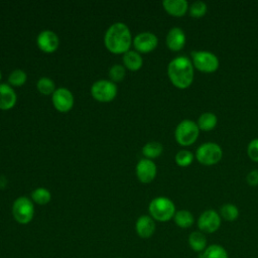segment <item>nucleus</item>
Returning <instances> with one entry per match:
<instances>
[{"label":"nucleus","instance_id":"1","mask_svg":"<svg viewBox=\"0 0 258 258\" xmlns=\"http://www.w3.org/2000/svg\"><path fill=\"white\" fill-rule=\"evenodd\" d=\"M167 75L176 88L186 89L194 81V64L188 57L177 56L168 63Z\"/></svg>","mask_w":258,"mask_h":258},{"label":"nucleus","instance_id":"2","mask_svg":"<svg viewBox=\"0 0 258 258\" xmlns=\"http://www.w3.org/2000/svg\"><path fill=\"white\" fill-rule=\"evenodd\" d=\"M132 42L131 33L126 24L117 22L112 24L105 34V45L114 53H125Z\"/></svg>","mask_w":258,"mask_h":258},{"label":"nucleus","instance_id":"3","mask_svg":"<svg viewBox=\"0 0 258 258\" xmlns=\"http://www.w3.org/2000/svg\"><path fill=\"white\" fill-rule=\"evenodd\" d=\"M149 213L151 218L159 222H167L174 217L175 206L173 202L165 197L153 199L149 204Z\"/></svg>","mask_w":258,"mask_h":258},{"label":"nucleus","instance_id":"4","mask_svg":"<svg viewBox=\"0 0 258 258\" xmlns=\"http://www.w3.org/2000/svg\"><path fill=\"white\" fill-rule=\"evenodd\" d=\"M200 134V129L197 123L189 119L182 120L175 128L174 137L181 146H189L196 142Z\"/></svg>","mask_w":258,"mask_h":258},{"label":"nucleus","instance_id":"5","mask_svg":"<svg viewBox=\"0 0 258 258\" xmlns=\"http://www.w3.org/2000/svg\"><path fill=\"white\" fill-rule=\"evenodd\" d=\"M222 148L215 142H206L196 151L197 160L204 165H214L222 159Z\"/></svg>","mask_w":258,"mask_h":258},{"label":"nucleus","instance_id":"6","mask_svg":"<svg viewBox=\"0 0 258 258\" xmlns=\"http://www.w3.org/2000/svg\"><path fill=\"white\" fill-rule=\"evenodd\" d=\"M194 67L203 73H214L219 69V59L216 54L207 50L191 51Z\"/></svg>","mask_w":258,"mask_h":258},{"label":"nucleus","instance_id":"7","mask_svg":"<svg viewBox=\"0 0 258 258\" xmlns=\"http://www.w3.org/2000/svg\"><path fill=\"white\" fill-rule=\"evenodd\" d=\"M12 215L19 224H28L34 215V206L26 197L15 200L12 206Z\"/></svg>","mask_w":258,"mask_h":258},{"label":"nucleus","instance_id":"8","mask_svg":"<svg viewBox=\"0 0 258 258\" xmlns=\"http://www.w3.org/2000/svg\"><path fill=\"white\" fill-rule=\"evenodd\" d=\"M92 96L100 102L112 101L117 94V87L113 82L100 80L93 84L91 88Z\"/></svg>","mask_w":258,"mask_h":258},{"label":"nucleus","instance_id":"9","mask_svg":"<svg viewBox=\"0 0 258 258\" xmlns=\"http://www.w3.org/2000/svg\"><path fill=\"white\" fill-rule=\"evenodd\" d=\"M221 226V216L215 210H207L198 219V227L203 233L212 234L219 230Z\"/></svg>","mask_w":258,"mask_h":258},{"label":"nucleus","instance_id":"10","mask_svg":"<svg viewBox=\"0 0 258 258\" xmlns=\"http://www.w3.org/2000/svg\"><path fill=\"white\" fill-rule=\"evenodd\" d=\"M52 103L59 112H68L74 105L73 94L66 88L56 89L52 94Z\"/></svg>","mask_w":258,"mask_h":258},{"label":"nucleus","instance_id":"11","mask_svg":"<svg viewBox=\"0 0 258 258\" xmlns=\"http://www.w3.org/2000/svg\"><path fill=\"white\" fill-rule=\"evenodd\" d=\"M136 174L141 182L147 183L152 181L156 175L155 163L147 158L139 160L136 166Z\"/></svg>","mask_w":258,"mask_h":258},{"label":"nucleus","instance_id":"12","mask_svg":"<svg viewBox=\"0 0 258 258\" xmlns=\"http://www.w3.org/2000/svg\"><path fill=\"white\" fill-rule=\"evenodd\" d=\"M158 43V39L155 34L151 32H142L135 36L133 44L138 51L149 52L152 51Z\"/></svg>","mask_w":258,"mask_h":258},{"label":"nucleus","instance_id":"13","mask_svg":"<svg viewBox=\"0 0 258 258\" xmlns=\"http://www.w3.org/2000/svg\"><path fill=\"white\" fill-rule=\"evenodd\" d=\"M37 45L44 52H52L58 46V37L51 30H43L37 36Z\"/></svg>","mask_w":258,"mask_h":258},{"label":"nucleus","instance_id":"14","mask_svg":"<svg viewBox=\"0 0 258 258\" xmlns=\"http://www.w3.org/2000/svg\"><path fill=\"white\" fill-rule=\"evenodd\" d=\"M166 44L170 50L178 51L185 44V34L179 27L171 28L166 35Z\"/></svg>","mask_w":258,"mask_h":258},{"label":"nucleus","instance_id":"15","mask_svg":"<svg viewBox=\"0 0 258 258\" xmlns=\"http://www.w3.org/2000/svg\"><path fill=\"white\" fill-rule=\"evenodd\" d=\"M135 228H136V232L139 237H141L143 239H147V238H150L154 234L155 223L151 217L144 215V216H141L138 218Z\"/></svg>","mask_w":258,"mask_h":258},{"label":"nucleus","instance_id":"16","mask_svg":"<svg viewBox=\"0 0 258 258\" xmlns=\"http://www.w3.org/2000/svg\"><path fill=\"white\" fill-rule=\"evenodd\" d=\"M162 5L167 13L175 17H181L188 9V3L185 0H164Z\"/></svg>","mask_w":258,"mask_h":258},{"label":"nucleus","instance_id":"17","mask_svg":"<svg viewBox=\"0 0 258 258\" xmlns=\"http://www.w3.org/2000/svg\"><path fill=\"white\" fill-rule=\"evenodd\" d=\"M16 103V94L7 84L0 85V109L8 110Z\"/></svg>","mask_w":258,"mask_h":258},{"label":"nucleus","instance_id":"18","mask_svg":"<svg viewBox=\"0 0 258 258\" xmlns=\"http://www.w3.org/2000/svg\"><path fill=\"white\" fill-rule=\"evenodd\" d=\"M207 238L201 231H194L188 236V245L190 249L202 253L207 248Z\"/></svg>","mask_w":258,"mask_h":258},{"label":"nucleus","instance_id":"19","mask_svg":"<svg viewBox=\"0 0 258 258\" xmlns=\"http://www.w3.org/2000/svg\"><path fill=\"white\" fill-rule=\"evenodd\" d=\"M199 258H229V255L222 245L212 244L199 254Z\"/></svg>","mask_w":258,"mask_h":258},{"label":"nucleus","instance_id":"20","mask_svg":"<svg viewBox=\"0 0 258 258\" xmlns=\"http://www.w3.org/2000/svg\"><path fill=\"white\" fill-rule=\"evenodd\" d=\"M197 124H198L200 130L211 131L217 126L218 118L214 113L206 112L199 117Z\"/></svg>","mask_w":258,"mask_h":258},{"label":"nucleus","instance_id":"21","mask_svg":"<svg viewBox=\"0 0 258 258\" xmlns=\"http://www.w3.org/2000/svg\"><path fill=\"white\" fill-rule=\"evenodd\" d=\"M142 57L141 55L133 50H128L123 55V62L126 68L131 71H137L142 66Z\"/></svg>","mask_w":258,"mask_h":258},{"label":"nucleus","instance_id":"22","mask_svg":"<svg viewBox=\"0 0 258 258\" xmlns=\"http://www.w3.org/2000/svg\"><path fill=\"white\" fill-rule=\"evenodd\" d=\"M173 219H174L175 224L182 229L191 227L195 222L194 215L187 210H179V211L175 212Z\"/></svg>","mask_w":258,"mask_h":258},{"label":"nucleus","instance_id":"23","mask_svg":"<svg viewBox=\"0 0 258 258\" xmlns=\"http://www.w3.org/2000/svg\"><path fill=\"white\" fill-rule=\"evenodd\" d=\"M220 215L224 220L228 222H233L238 219L239 210L233 204H225L220 209Z\"/></svg>","mask_w":258,"mask_h":258},{"label":"nucleus","instance_id":"24","mask_svg":"<svg viewBox=\"0 0 258 258\" xmlns=\"http://www.w3.org/2000/svg\"><path fill=\"white\" fill-rule=\"evenodd\" d=\"M162 150H163L162 145L159 142L152 141V142L146 143L143 146L142 153L147 157V159H149V158H155V157L159 156L161 154Z\"/></svg>","mask_w":258,"mask_h":258},{"label":"nucleus","instance_id":"25","mask_svg":"<svg viewBox=\"0 0 258 258\" xmlns=\"http://www.w3.org/2000/svg\"><path fill=\"white\" fill-rule=\"evenodd\" d=\"M31 198H32L33 202H35L36 204H38V205H45V204H47L50 201L51 196H50L49 190H47L46 188L38 187V188H36V189H34L32 191Z\"/></svg>","mask_w":258,"mask_h":258},{"label":"nucleus","instance_id":"26","mask_svg":"<svg viewBox=\"0 0 258 258\" xmlns=\"http://www.w3.org/2000/svg\"><path fill=\"white\" fill-rule=\"evenodd\" d=\"M36 87L38 89V91L44 95H49V94H53L54 90V83L52 82L51 79L49 78H40L36 84Z\"/></svg>","mask_w":258,"mask_h":258},{"label":"nucleus","instance_id":"27","mask_svg":"<svg viewBox=\"0 0 258 258\" xmlns=\"http://www.w3.org/2000/svg\"><path fill=\"white\" fill-rule=\"evenodd\" d=\"M194 160V154L188 150H180L175 155V162L181 167L188 166Z\"/></svg>","mask_w":258,"mask_h":258},{"label":"nucleus","instance_id":"28","mask_svg":"<svg viewBox=\"0 0 258 258\" xmlns=\"http://www.w3.org/2000/svg\"><path fill=\"white\" fill-rule=\"evenodd\" d=\"M207 13V5L203 1H196L189 6V14L194 18H201Z\"/></svg>","mask_w":258,"mask_h":258},{"label":"nucleus","instance_id":"29","mask_svg":"<svg viewBox=\"0 0 258 258\" xmlns=\"http://www.w3.org/2000/svg\"><path fill=\"white\" fill-rule=\"evenodd\" d=\"M26 79H27V76L23 71L15 70L10 74L8 81L11 85L18 87V86L23 85L26 82Z\"/></svg>","mask_w":258,"mask_h":258},{"label":"nucleus","instance_id":"30","mask_svg":"<svg viewBox=\"0 0 258 258\" xmlns=\"http://www.w3.org/2000/svg\"><path fill=\"white\" fill-rule=\"evenodd\" d=\"M109 77L113 82H121L125 77V69L121 64H114L109 70Z\"/></svg>","mask_w":258,"mask_h":258},{"label":"nucleus","instance_id":"31","mask_svg":"<svg viewBox=\"0 0 258 258\" xmlns=\"http://www.w3.org/2000/svg\"><path fill=\"white\" fill-rule=\"evenodd\" d=\"M247 154L252 161L258 162V138L250 141L247 147Z\"/></svg>","mask_w":258,"mask_h":258},{"label":"nucleus","instance_id":"32","mask_svg":"<svg viewBox=\"0 0 258 258\" xmlns=\"http://www.w3.org/2000/svg\"><path fill=\"white\" fill-rule=\"evenodd\" d=\"M247 183L251 186H256L258 185V170L254 169L252 171H250L248 174H247Z\"/></svg>","mask_w":258,"mask_h":258},{"label":"nucleus","instance_id":"33","mask_svg":"<svg viewBox=\"0 0 258 258\" xmlns=\"http://www.w3.org/2000/svg\"><path fill=\"white\" fill-rule=\"evenodd\" d=\"M0 80H1V73H0Z\"/></svg>","mask_w":258,"mask_h":258}]
</instances>
